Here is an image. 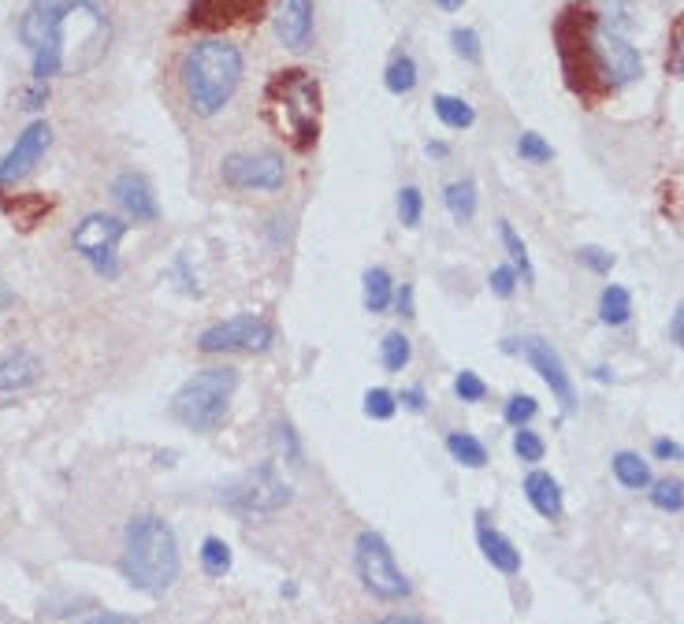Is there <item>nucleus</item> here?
Returning a JSON list of instances; mask_svg holds the SVG:
<instances>
[{
    "label": "nucleus",
    "instance_id": "nucleus-1",
    "mask_svg": "<svg viewBox=\"0 0 684 624\" xmlns=\"http://www.w3.org/2000/svg\"><path fill=\"white\" fill-rule=\"evenodd\" d=\"M41 4H45V30L30 52L34 78L49 82L53 75H86L105 60L112 26L93 0H41Z\"/></svg>",
    "mask_w": 684,
    "mask_h": 624
},
{
    "label": "nucleus",
    "instance_id": "nucleus-2",
    "mask_svg": "<svg viewBox=\"0 0 684 624\" xmlns=\"http://www.w3.org/2000/svg\"><path fill=\"white\" fill-rule=\"evenodd\" d=\"M242 71H246V60L238 45L224 38L194 41L179 60V82H183L190 112L201 119L220 116L235 97Z\"/></svg>",
    "mask_w": 684,
    "mask_h": 624
},
{
    "label": "nucleus",
    "instance_id": "nucleus-3",
    "mask_svg": "<svg viewBox=\"0 0 684 624\" xmlns=\"http://www.w3.org/2000/svg\"><path fill=\"white\" fill-rule=\"evenodd\" d=\"M179 539L175 528L157 513L134 517L123 528V554H119V572L123 580L142 591V595H164L175 580H179Z\"/></svg>",
    "mask_w": 684,
    "mask_h": 624
},
{
    "label": "nucleus",
    "instance_id": "nucleus-4",
    "mask_svg": "<svg viewBox=\"0 0 684 624\" xmlns=\"http://www.w3.org/2000/svg\"><path fill=\"white\" fill-rule=\"evenodd\" d=\"M264 119L279 138L309 153L320 138V82L305 67H283L264 86Z\"/></svg>",
    "mask_w": 684,
    "mask_h": 624
},
{
    "label": "nucleus",
    "instance_id": "nucleus-5",
    "mask_svg": "<svg viewBox=\"0 0 684 624\" xmlns=\"http://www.w3.org/2000/svg\"><path fill=\"white\" fill-rule=\"evenodd\" d=\"M238 387V368L212 364L186 379L171 398V416L190 431H216L227 420V405Z\"/></svg>",
    "mask_w": 684,
    "mask_h": 624
},
{
    "label": "nucleus",
    "instance_id": "nucleus-6",
    "mask_svg": "<svg viewBox=\"0 0 684 624\" xmlns=\"http://www.w3.org/2000/svg\"><path fill=\"white\" fill-rule=\"evenodd\" d=\"M592 64L603 90H621L644 75L640 52L629 45V15L621 4H606L592 26Z\"/></svg>",
    "mask_w": 684,
    "mask_h": 624
},
{
    "label": "nucleus",
    "instance_id": "nucleus-7",
    "mask_svg": "<svg viewBox=\"0 0 684 624\" xmlns=\"http://www.w3.org/2000/svg\"><path fill=\"white\" fill-rule=\"evenodd\" d=\"M592 26H595V12L588 4H569L566 12L558 15V23H554L558 60H562L569 90L588 97V101H592L595 93H603L592 64Z\"/></svg>",
    "mask_w": 684,
    "mask_h": 624
},
{
    "label": "nucleus",
    "instance_id": "nucleus-8",
    "mask_svg": "<svg viewBox=\"0 0 684 624\" xmlns=\"http://www.w3.org/2000/svg\"><path fill=\"white\" fill-rule=\"evenodd\" d=\"M354 569L361 576L365 591L383 602H398V598H409V580L406 572L398 569L395 550L387 546L380 532H361L354 543Z\"/></svg>",
    "mask_w": 684,
    "mask_h": 624
},
{
    "label": "nucleus",
    "instance_id": "nucleus-9",
    "mask_svg": "<svg viewBox=\"0 0 684 624\" xmlns=\"http://www.w3.org/2000/svg\"><path fill=\"white\" fill-rule=\"evenodd\" d=\"M127 227H131V223L119 220V216L90 212V216L71 231V246H75V253H79L101 279H116L119 275L116 249H119V242H123Z\"/></svg>",
    "mask_w": 684,
    "mask_h": 624
},
{
    "label": "nucleus",
    "instance_id": "nucleus-10",
    "mask_svg": "<svg viewBox=\"0 0 684 624\" xmlns=\"http://www.w3.org/2000/svg\"><path fill=\"white\" fill-rule=\"evenodd\" d=\"M272 346H276V327L257 312L220 320L198 335V350L209 353V357H216V353H268Z\"/></svg>",
    "mask_w": 684,
    "mask_h": 624
},
{
    "label": "nucleus",
    "instance_id": "nucleus-11",
    "mask_svg": "<svg viewBox=\"0 0 684 624\" xmlns=\"http://www.w3.org/2000/svg\"><path fill=\"white\" fill-rule=\"evenodd\" d=\"M220 498H224V506L238 509V513H279L294 502V491L276 472V465H261L231 483Z\"/></svg>",
    "mask_w": 684,
    "mask_h": 624
},
{
    "label": "nucleus",
    "instance_id": "nucleus-12",
    "mask_svg": "<svg viewBox=\"0 0 684 624\" xmlns=\"http://www.w3.org/2000/svg\"><path fill=\"white\" fill-rule=\"evenodd\" d=\"M506 350L521 353V357L528 361V368H532V372H540V379L551 387L554 402L562 405V413L566 416L577 413V387H573V376H569L562 353L554 350L547 338H540V335L506 338Z\"/></svg>",
    "mask_w": 684,
    "mask_h": 624
},
{
    "label": "nucleus",
    "instance_id": "nucleus-13",
    "mask_svg": "<svg viewBox=\"0 0 684 624\" xmlns=\"http://www.w3.org/2000/svg\"><path fill=\"white\" fill-rule=\"evenodd\" d=\"M220 179L231 190H264L276 194L287 182V164L279 153H231L220 164Z\"/></svg>",
    "mask_w": 684,
    "mask_h": 624
},
{
    "label": "nucleus",
    "instance_id": "nucleus-14",
    "mask_svg": "<svg viewBox=\"0 0 684 624\" xmlns=\"http://www.w3.org/2000/svg\"><path fill=\"white\" fill-rule=\"evenodd\" d=\"M49 145H53V127L45 123V119H34L8 153L0 156V186H15V182H23L30 171L41 164V156L49 153Z\"/></svg>",
    "mask_w": 684,
    "mask_h": 624
},
{
    "label": "nucleus",
    "instance_id": "nucleus-15",
    "mask_svg": "<svg viewBox=\"0 0 684 624\" xmlns=\"http://www.w3.org/2000/svg\"><path fill=\"white\" fill-rule=\"evenodd\" d=\"M261 12V0H190L183 26L194 30H220L231 23H250Z\"/></svg>",
    "mask_w": 684,
    "mask_h": 624
},
{
    "label": "nucleus",
    "instance_id": "nucleus-16",
    "mask_svg": "<svg viewBox=\"0 0 684 624\" xmlns=\"http://www.w3.org/2000/svg\"><path fill=\"white\" fill-rule=\"evenodd\" d=\"M112 201H116L134 223H157L160 220V205H157V194H153V186L142 179V175H134V171H123L112 179Z\"/></svg>",
    "mask_w": 684,
    "mask_h": 624
},
{
    "label": "nucleus",
    "instance_id": "nucleus-17",
    "mask_svg": "<svg viewBox=\"0 0 684 624\" xmlns=\"http://www.w3.org/2000/svg\"><path fill=\"white\" fill-rule=\"evenodd\" d=\"M272 26H276V38L287 49H309V41H313V0H276Z\"/></svg>",
    "mask_w": 684,
    "mask_h": 624
},
{
    "label": "nucleus",
    "instance_id": "nucleus-18",
    "mask_svg": "<svg viewBox=\"0 0 684 624\" xmlns=\"http://www.w3.org/2000/svg\"><path fill=\"white\" fill-rule=\"evenodd\" d=\"M476 543H480V554H484V561L491 569L506 572V576L521 572V550L487 520V513H476Z\"/></svg>",
    "mask_w": 684,
    "mask_h": 624
},
{
    "label": "nucleus",
    "instance_id": "nucleus-19",
    "mask_svg": "<svg viewBox=\"0 0 684 624\" xmlns=\"http://www.w3.org/2000/svg\"><path fill=\"white\" fill-rule=\"evenodd\" d=\"M45 376V364H41L38 353L30 350H8L0 357V394H19V390H30L34 383H41Z\"/></svg>",
    "mask_w": 684,
    "mask_h": 624
},
{
    "label": "nucleus",
    "instance_id": "nucleus-20",
    "mask_svg": "<svg viewBox=\"0 0 684 624\" xmlns=\"http://www.w3.org/2000/svg\"><path fill=\"white\" fill-rule=\"evenodd\" d=\"M525 498L528 506L536 509L543 520H558L562 517V487L554 480L551 472H528L525 476Z\"/></svg>",
    "mask_w": 684,
    "mask_h": 624
},
{
    "label": "nucleus",
    "instance_id": "nucleus-21",
    "mask_svg": "<svg viewBox=\"0 0 684 624\" xmlns=\"http://www.w3.org/2000/svg\"><path fill=\"white\" fill-rule=\"evenodd\" d=\"M361 301H365V309L372 316L391 309V301H395V279H391L387 268H369L365 272V279H361Z\"/></svg>",
    "mask_w": 684,
    "mask_h": 624
},
{
    "label": "nucleus",
    "instance_id": "nucleus-22",
    "mask_svg": "<svg viewBox=\"0 0 684 624\" xmlns=\"http://www.w3.org/2000/svg\"><path fill=\"white\" fill-rule=\"evenodd\" d=\"M610 468H614V480L621 487H629V491H647L651 487V465L632 450H618L610 457Z\"/></svg>",
    "mask_w": 684,
    "mask_h": 624
},
{
    "label": "nucleus",
    "instance_id": "nucleus-23",
    "mask_svg": "<svg viewBox=\"0 0 684 624\" xmlns=\"http://www.w3.org/2000/svg\"><path fill=\"white\" fill-rule=\"evenodd\" d=\"M432 108H435V119L450 130H469L476 123V108L465 97H454V93H435Z\"/></svg>",
    "mask_w": 684,
    "mask_h": 624
},
{
    "label": "nucleus",
    "instance_id": "nucleus-24",
    "mask_svg": "<svg viewBox=\"0 0 684 624\" xmlns=\"http://www.w3.org/2000/svg\"><path fill=\"white\" fill-rule=\"evenodd\" d=\"M499 238H502L506 257H510V268L517 272V279H521L525 286L536 283V268H532V257H528V246L521 242V234L513 231L510 220H499Z\"/></svg>",
    "mask_w": 684,
    "mask_h": 624
},
{
    "label": "nucleus",
    "instance_id": "nucleus-25",
    "mask_svg": "<svg viewBox=\"0 0 684 624\" xmlns=\"http://www.w3.org/2000/svg\"><path fill=\"white\" fill-rule=\"evenodd\" d=\"M599 320L606 327H625L632 320V294L618 283H606L599 294Z\"/></svg>",
    "mask_w": 684,
    "mask_h": 624
},
{
    "label": "nucleus",
    "instance_id": "nucleus-26",
    "mask_svg": "<svg viewBox=\"0 0 684 624\" xmlns=\"http://www.w3.org/2000/svg\"><path fill=\"white\" fill-rule=\"evenodd\" d=\"M443 205H447V212L454 216V223H469L476 216V205H480L476 182L473 179L450 182L447 190H443Z\"/></svg>",
    "mask_w": 684,
    "mask_h": 624
},
{
    "label": "nucleus",
    "instance_id": "nucleus-27",
    "mask_svg": "<svg viewBox=\"0 0 684 624\" xmlns=\"http://www.w3.org/2000/svg\"><path fill=\"white\" fill-rule=\"evenodd\" d=\"M417 60L409 56V52H398L395 60L387 64V71H383V86H387V93H395V97H409V93L417 90Z\"/></svg>",
    "mask_w": 684,
    "mask_h": 624
},
{
    "label": "nucleus",
    "instance_id": "nucleus-28",
    "mask_svg": "<svg viewBox=\"0 0 684 624\" xmlns=\"http://www.w3.org/2000/svg\"><path fill=\"white\" fill-rule=\"evenodd\" d=\"M447 454L465 468H484L487 465V446L469 431H450L447 435Z\"/></svg>",
    "mask_w": 684,
    "mask_h": 624
},
{
    "label": "nucleus",
    "instance_id": "nucleus-29",
    "mask_svg": "<svg viewBox=\"0 0 684 624\" xmlns=\"http://www.w3.org/2000/svg\"><path fill=\"white\" fill-rule=\"evenodd\" d=\"M201 569L212 580H224L227 572H231V546L220 535H205L201 539Z\"/></svg>",
    "mask_w": 684,
    "mask_h": 624
},
{
    "label": "nucleus",
    "instance_id": "nucleus-30",
    "mask_svg": "<svg viewBox=\"0 0 684 624\" xmlns=\"http://www.w3.org/2000/svg\"><path fill=\"white\" fill-rule=\"evenodd\" d=\"M380 361H383V368H387V372H406L409 361H413V342H409V335H402V331L383 335Z\"/></svg>",
    "mask_w": 684,
    "mask_h": 624
},
{
    "label": "nucleus",
    "instance_id": "nucleus-31",
    "mask_svg": "<svg viewBox=\"0 0 684 624\" xmlns=\"http://www.w3.org/2000/svg\"><path fill=\"white\" fill-rule=\"evenodd\" d=\"M651 506L662 509V513H681L684 509V480L677 476H662V480H651Z\"/></svg>",
    "mask_w": 684,
    "mask_h": 624
},
{
    "label": "nucleus",
    "instance_id": "nucleus-32",
    "mask_svg": "<svg viewBox=\"0 0 684 624\" xmlns=\"http://www.w3.org/2000/svg\"><path fill=\"white\" fill-rule=\"evenodd\" d=\"M517 156L525 164H551L554 145L543 134H536V130H525V134H517Z\"/></svg>",
    "mask_w": 684,
    "mask_h": 624
},
{
    "label": "nucleus",
    "instance_id": "nucleus-33",
    "mask_svg": "<svg viewBox=\"0 0 684 624\" xmlns=\"http://www.w3.org/2000/svg\"><path fill=\"white\" fill-rule=\"evenodd\" d=\"M365 416L369 420H391V416L398 413V394L395 390H387V387H372L365 390Z\"/></svg>",
    "mask_w": 684,
    "mask_h": 624
},
{
    "label": "nucleus",
    "instance_id": "nucleus-34",
    "mask_svg": "<svg viewBox=\"0 0 684 624\" xmlns=\"http://www.w3.org/2000/svg\"><path fill=\"white\" fill-rule=\"evenodd\" d=\"M272 446H276V454L283 457L287 465H294V468L302 465V442H298V431L290 428L287 420L272 428Z\"/></svg>",
    "mask_w": 684,
    "mask_h": 624
},
{
    "label": "nucleus",
    "instance_id": "nucleus-35",
    "mask_svg": "<svg viewBox=\"0 0 684 624\" xmlns=\"http://www.w3.org/2000/svg\"><path fill=\"white\" fill-rule=\"evenodd\" d=\"M536 413H540V402H536L532 394H513L510 402H506V409H502V416H506L510 428H528V424L536 420Z\"/></svg>",
    "mask_w": 684,
    "mask_h": 624
},
{
    "label": "nucleus",
    "instance_id": "nucleus-36",
    "mask_svg": "<svg viewBox=\"0 0 684 624\" xmlns=\"http://www.w3.org/2000/svg\"><path fill=\"white\" fill-rule=\"evenodd\" d=\"M421 216H424V194L417 190V186H402L398 190V220H402V227H421Z\"/></svg>",
    "mask_w": 684,
    "mask_h": 624
},
{
    "label": "nucleus",
    "instance_id": "nucleus-37",
    "mask_svg": "<svg viewBox=\"0 0 684 624\" xmlns=\"http://www.w3.org/2000/svg\"><path fill=\"white\" fill-rule=\"evenodd\" d=\"M450 45H454V52H458L465 64H480V60H484L480 34H476L473 26H454V30H450Z\"/></svg>",
    "mask_w": 684,
    "mask_h": 624
},
{
    "label": "nucleus",
    "instance_id": "nucleus-38",
    "mask_svg": "<svg viewBox=\"0 0 684 624\" xmlns=\"http://www.w3.org/2000/svg\"><path fill=\"white\" fill-rule=\"evenodd\" d=\"M513 454L521 457L525 465H536V461H543V454H547V442H543L536 431L513 428Z\"/></svg>",
    "mask_w": 684,
    "mask_h": 624
},
{
    "label": "nucleus",
    "instance_id": "nucleus-39",
    "mask_svg": "<svg viewBox=\"0 0 684 624\" xmlns=\"http://www.w3.org/2000/svg\"><path fill=\"white\" fill-rule=\"evenodd\" d=\"M454 394H458L461 402L476 405V402H484V398H487V383L476 376L473 368H461L458 376H454Z\"/></svg>",
    "mask_w": 684,
    "mask_h": 624
},
{
    "label": "nucleus",
    "instance_id": "nucleus-40",
    "mask_svg": "<svg viewBox=\"0 0 684 624\" xmlns=\"http://www.w3.org/2000/svg\"><path fill=\"white\" fill-rule=\"evenodd\" d=\"M577 260L588 268V272H595V275H610V268L618 264V257L614 253H606L603 246H580L577 249Z\"/></svg>",
    "mask_w": 684,
    "mask_h": 624
},
{
    "label": "nucleus",
    "instance_id": "nucleus-41",
    "mask_svg": "<svg viewBox=\"0 0 684 624\" xmlns=\"http://www.w3.org/2000/svg\"><path fill=\"white\" fill-rule=\"evenodd\" d=\"M517 272H513L510 264H499V268H491V275H487V286H491V294L495 298H513L517 294Z\"/></svg>",
    "mask_w": 684,
    "mask_h": 624
},
{
    "label": "nucleus",
    "instance_id": "nucleus-42",
    "mask_svg": "<svg viewBox=\"0 0 684 624\" xmlns=\"http://www.w3.org/2000/svg\"><path fill=\"white\" fill-rule=\"evenodd\" d=\"M666 71H670L673 78H681V82H684V15H681V23L673 26V41H670V60H666Z\"/></svg>",
    "mask_w": 684,
    "mask_h": 624
},
{
    "label": "nucleus",
    "instance_id": "nucleus-43",
    "mask_svg": "<svg viewBox=\"0 0 684 624\" xmlns=\"http://www.w3.org/2000/svg\"><path fill=\"white\" fill-rule=\"evenodd\" d=\"M398 309V316H406V320H413L417 316V290H413V283H402L395 290V301H391Z\"/></svg>",
    "mask_w": 684,
    "mask_h": 624
},
{
    "label": "nucleus",
    "instance_id": "nucleus-44",
    "mask_svg": "<svg viewBox=\"0 0 684 624\" xmlns=\"http://www.w3.org/2000/svg\"><path fill=\"white\" fill-rule=\"evenodd\" d=\"M49 101V82H41V78H34V86H30L27 93H23V108L27 112H38L41 104Z\"/></svg>",
    "mask_w": 684,
    "mask_h": 624
},
{
    "label": "nucleus",
    "instance_id": "nucleus-45",
    "mask_svg": "<svg viewBox=\"0 0 684 624\" xmlns=\"http://www.w3.org/2000/svg\"><path fill=\"white\" fill-rule=\"evenodd\" d=\"M651 454L658 457V461H681L684 457V446L673 439H655V446H651Z\"/></svg>",
    "mask_w": 684,
    "mask_h": 624
},
{
    "label": "nucleus",
    "instance_id": "nucleus-46",
    "mask_svg": "<svg viewBox=\"0 0 684 624\" xmlns=\"http://www.w3.org/2000/svg\"><path fill=\"white\" fill-rule=\"evenodd\" d=\"M398 405H406L409 413H424V390L421 387H409L398 394Z\"/></svg>",
    "mask_w": 684,
    "mask_h": 624
},
{
    "label": "nucleus",
    "instance_id": "nucleus-47",
    "mask_svg": "<svg viewBox=\"0 0 684 624\" xmlns=\"http://www.w3.org/2000/svg\"><path fill=\"white\" fill-rule=\"evenodd\" d=\"M670 342H677L684 350V301L677 305V312H673V320H670Z\"/></svg>",
    "mask_w": 684,
    "mask_h": 624
},
{
    "label": "nucleus",
    "instance_id": "nucleus-48",
    "mask_svg": "<svg viewBox=\"0 0 684 624\" xmlns=\"http://www.w3.org/2000/svg\"><path fill=\"white\" fill-rule=\"evenodd\" d=\"M86 624H138L134 617H123V613H97V617H90Z\"/></svg>",
    "mask_w": 684,
    "mask_h": 624
},
{
    "label": "nucleus",
    "instance_id": "nucleus-49",
    "mask_svg": "<svg viewBox=\"0 0 684 624\" xmlns=\"http://www.w3.org/2000/svg\"><path fill=\"white\" fill-rule=\"evenodd\" d=\"M372 624H428L424 617H409V613H391V617H380V621Z\"/></svg>",
    "mask_w": 684,
    "mask_h": 624
},
{
    "label": "nucleus",
    "instance_id": "nucleus-50",
    "mask_svg": "<svg viewBox=\"0 0 684 624\" xmlns=\"http://www.w3.org/2000/svg\"><path fill=\"white\" fill-rule=\"evenodd\" d=\"M424 153L432 156V160H447V156H450V145H447V142H428V145H424Z\"/></svg>",
    "mask_w": 684,
    "mask_h": 624
},
{
    "label": "nucleus",
    "instance_id": "nucleus-51",
    "mask_svg": "<svg viewBox=\"0 0 684 624\" xmlns=\"http://www.w3.org/2000/svg\"><path fill=\"white\" fill-rule=\"evenodd\" d=\"M461 4L465 0H435V8H443V12H461Z\"/></svg>",
    "mask_w": 684,
    "mask_h": 624
},
{
    "label": "nucleus",
    "instance_id": "nucleus-52",
    "mask_svg": "<svg viewBox=\"0 0 684 624\" xmlns=\"http://www.w3.org/2000/svg\"><path fill=\"white\" fill-rule=\"evenodd\" d=\"M12 305V290L4 286V279H0V309H8Z\"/></svg>",
    "mask_w": 684,
    "mask_h": 624
}]
</instances>
